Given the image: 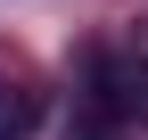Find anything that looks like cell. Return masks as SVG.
Here are the masks:
<instances>
[{
  "instance_id": "1",
  "label": "cell",
  "mask_w": 148,
  "mask_h": 140,
  "mask_svg": "<svg viewBox=\"0 0 148 140\" xmlns=\"http://www.w3.org/2000/svg\"><path fill=\"white\" fill-rule=\"evenodd\" d=\"M99 107L107 115H123V107H140L148 99V41H123V49H99Z\"/></svg>"
},
{
  "instance_id": "2",
  "label": "cell",
  "mask_w": 148,
  "mask_h": 140,
  "mask_svg": "<svg viewBox=\"0 0 148 140\" xmlns=\"http://www.w3.org/2000/svg\"><path fill=\"white\" fill-rule=\"evenodd\" d=\"M33 124H41V91L0 74V140H33Z\"/></svg>"
},
{
  "instance_id": "3",
  "label": "cell",
  "mask_w": 148,
  "mask_h": 140,
  "mask_svg": "<svg viewBox=\"0 0 148 140\" xmlns=\"http://www.w3.org/2000/svg\"><path fill=\"white\" fill-rule=\"evenodd\" d=\"M66 140H107V107H90V115H74Z\"/></svg>"
}]
</instances>
